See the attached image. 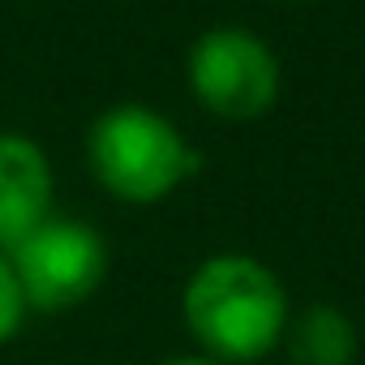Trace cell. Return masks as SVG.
<instances>
[{"label":"cell","instance_id":"ba28073f","mask_svg":"<svg viewBox=\"0 0 365 365\" xmlns=\"http://www.w3.org/2000/svg\"><path fill=\"white\" fill-rule=\"evenodd\" d=\"M159 365H220V361H211V356H172V361H159Z\"/></svg>","mask_w":365,"mask_h":365},{"label":"cell","instance_id":"5b68a950","mask_svg":"<svg viewBox=\"0 0 365 365\" xmlns=\"http://www.w3.org/2000/svg\"><path fill=\"white\" fill-rule=\"evenodd\" d=\"M56 176L48 150L26 133H0V254L52 215Z\"/></svg>","mask_w":365,"mask_h":365},{"label":"cell","instance_id":"3957f363","mask_svg":"<svg viewBox=\"0 0 365 365\" xmlns=\"http://www.w3.org/2000/svg\"><path fill=\"white\" fill-rule=\"evenodd\" d=\"M5 258L14 267L26 309H39V314L78 309L108 279V241L86 220L48 215Z\"/></svg>","mask_w":365,"mask_h":365},{"label":"cell","instance_id":"7a4b0ae2","mask_svg":"<svg viewBox=\"0 0 365 365\" xmlns=\"http://www.w3.org/2000/svg\"><path fill=\"white\" fill-rule=\"evenodd\" d=\"M86 159L99 185L133 207L163 202L202 168V155L185 133L146 103H116L99 112L86 133Z\"/></svg>","mask_w":365,"mask_h":365},{"label":"cell","instance_id":"277c9868","mask_svg":"<svg viewBox=\"0 0 365 365\" xmlns=\"http://www.w3.org/2000/svg\"><path fill=\"white\" fill-rule=\"evenodd\" d=\"M185 73L194 99L220 120H258L279 99V56L245 26H211L198 35Z\"/></svg>","mask_w":365,"mask_h":365},{"label":"cell","instance_id":"6da1fadb","mask_svg":"<svg viewBox=\"0 0 365 365\" xmlns=\"http://www.w3.org/2000/svg\"><path fill=\"white\" fill-rule=\"evenodd\" d=\"M190 335L220 365H254L271 356L288 331V292L279 275L250 254H211L180 292Z\"/></svg>","mask_w":365,"mask_h":365},{"label":"cell","instance_id":"8992f818","mask_svg":"<svg viewBox=\"0 0 365 365\" xmlns=\"http://www.w3.org/2000/svg\"><path fill=\"white\" fill-rule=\"evenodd\" d=\"M292 365H352L356 361V327L339 305H309L288 318L279 339Z\"/></svg>","mask_w":365,"mask_h":365},{"label":"cell","instance_id":"52a82bcc","mask_svg":"<svg viewBox=\"0 0 365 365\" xmlns=\"http://www.w3.org/2000/svg\"><path fill=\"white\" fill-rule=\"evenodd\" d=\"M22 318H26L22 288H18V279H14V267H9V258L0 254V348H5V344L18 335Z\"/></svg>","mask_w":365,"mask_h":365},{"label":"cell","instance_id":"9c48e42d","mask_svg":"<svg viewBox=\"0 0 365 365\" xmlns=\"http://www.w3.org/2000/svg\"><path fill=\"white\" fill-rule=\"evenodd\" d=\"M288 5H305V0H288Z\"/></svg>","mask_w":365,"mask_h":365}]
</instances>
